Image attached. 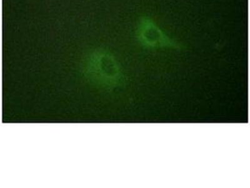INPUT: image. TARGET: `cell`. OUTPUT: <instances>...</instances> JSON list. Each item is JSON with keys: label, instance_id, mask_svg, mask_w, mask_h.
Returning a JSON list of instances; mask_svg holds the SVG:
<instances>
[{"label": "cell", "instance_id": "1", "mask_svg": "<svg viewBox=\"0 0 250 188\" xmlns=\"http://www.w3.org/2000/svg\"><path fill=\"white\" fill-rule=\"evenodd\" d=\"M82 73L90 84L102 89L117 88L125 81L119 62L105 49H95L86 55L82 64Z\"/></svg>", "mask_w": 250, "mask_h": 188}, {"label": "cell", "instance_id": "2", "mask_svg": "<svg viewBox=\"0 0 250 188\" xmlns=\"http://www.w3.org/2000/svg\"><path fill=\"white\" fill-rule=\"evenodd\" d=\"M136 37L139 44L147 49L182 48L183 46L167 35L155 20L144 16L138 21Z\"/></svg>", "mask_w": 250, "mask_h": 188}]
</instances>
